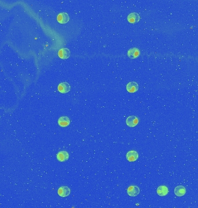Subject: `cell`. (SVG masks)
Returning a JSON list of instances; mask_svg holds the SVG:
<instances>
[{"label": "cell", "instance_id": "6da1fadb", "mask_svg": "<svg viewBox=\"0 0 198 208\" xmlns=\"http://www.w3.org/2000/svg\"><path fill=\"white\" fill-rule=\"evenodd\" d=\"M126 123L129 127H134L138 124L139 119L135 116H130L126 119Z\"/></svg>", "mask_w": 198, "mask_h": 208}, {"label": "cell", "instance_id": "7a4b0ae2", "mask_svg": "<svg viewBox=\"0 0 198 208\" xmlns=\"http://www.w3.org/2000/svg\"><path fill=\"white\" fill-rule=\"evenodd\" d=\"M70 85L67 82H62L60 83L58 86V89L60 93L66 94L68 93L70 90Z\"/></svg>", "mask_w": 198, "mask_h": 208}, {"label": "cell", "instance_id": "3957f363", "mask_svg": "<svg viewBox=\"0 0 198 208\" xmlns=\"http://www.w3.org/2000/svg\"><path fill=\"white\" fill-rule=\"evenodd\" d=\"M126 90L129 93H135L139 90V85L135 82H130L127 84Z\"/></svg>", "mask_w": 198, "mask_h": 208}, {"label": "cell", "instance_id": "277c9868", "mask_svg": "<svg viewBox=\"0 0 198 208\" xmlns=\"http://www.w3.org/2000/svg\"><path fill=\"white\" fill-rule=\"evenodd\" d=\"M70 20L69 15L66 12L60 13L57 16V20L60 24H66Z\"/></svg>", "mask_w": 198, "mask_h": 208}, {"label": "cell", "instance_id": "5b68a950", "mask_svg": "<svg viewBox=\"0 0 198 208\" xmlns=\"http://www.w3.org/2000/svg\"><path fill=\"white\" fill-rule=\"evenodd\" d=\"M126 158L130 162L135 161L139 158V154L136 151H129L126 154Z\"/></svg>", "mask_w": 198, "mask_h": 208}, {"label": "cell", "instance_id": "8992f818", "mask_svg": "<svg viewBox=\"0 0 198 208\" xmlns=\"http://www.w3.org/2000/svg\"><path fill=\"white\" fill-rule=\"evenodd\" d=\"M56 157L60 162H64L68 160L69 154L66 151H60L57 154Z\"/></svg>", "mask_w": 198, "mask_h": 208}, {"label": "cell", "instance_id": "52a82bcc", "mask_svg": "<svg viewBox=\"0 0 198 208\" xmlns=\"http://www.w3.org/2000/svg\"><path fill=\"white\" fill-rule=\"evenodd\" d=\"M127 193L130 197H136L140 193V188L136 186H130L127 190Z\"/></svg>", "mask_w": 198, "mask_h": 208}, {"label": "cell", "instance_id": "ba28073f", "mask_svg": "<svg viewBox=\"0 0 198 208\" xmlns=\"http://www.w3.org/2000/svg\"><path fill=\"white\" fill-rule=\"evenodd\" d=\"M70 189L67 186L60 187L58 191V193L61 197H66L70 194Z\"/></svg>", "mask_w": 198, "mask_h": 208}, {"label": "cell", "instance_id": "9c48e42d", "mask_svg": "<svg viewBox=\"0 0 198 208\" xmlns=\"http://www.w3.org/2000/svg\"><path fill=\"white\" fill-rule=\"evenodd\" d=\"M59 57L63 60H66L70 56V51L67 48H62L58 52Z\"/></svg>", "mask_w": 198, "mask_h": 208}, {"label": "cell", "instance_id": "30bf717a", "mask_svg": "<svg viewBox=\"0 0 198 208\" xmlns=\"http://www.w3.org/2000/svg\"><path fill=\"white\" fill-rule=\"evenodd\" d=\"M140 17L139 14L136 12H132L127 16V19L128 22L130 23H136L139 22Z\"/></svg>", "mask_w": 198, "mask_h": 208}, {"label": "cell", "instance_id": "8fae6325", "mask_svg": "<svg viewBox=\"0 0 198 208\" xmlns=\"http://www.w3.org/2000/svg\"><path fill=\"white\" fill-rule=\"evenodd\" d=\"M140 55V50L138 48H131L127 51V56L131 59H134L139 57Z\"/></svg>", "mask_w": 198, "mask_h": 208}, {"label": "cell", "instance_id": "7c38bea8", "mask_svg": "<svg viewBox=\"0 0 198 208\" xmlns=\"http://www.w3.org/2000/svg\"><path fill=\"white\" fill-rule=\"evenodd\" d=\"M58 124L61 127H65L70 124V120L67 116H61L58 120Z\"/></svg>", "mask_w": 198, "mask_h": 208}, {"label": "cell", "instance_id": "4fadbf2b", "mask_svg": "<svg viewBox=\"0 0 198 208\" xmlns=\"http://www.w3.org/2000/svg\"><path fill=\"white\" fill-rule=\"evenodd\" d=\"M157 194L161 197L166 196L169 193V189L166 186H160L157 188Z\"/></svg>", "mask_w": 198, "mask_h": 208}, {"label": "cell", "instance_id": "5bb4252c", "mask_svg": "<svg viewBox=\"0 0 198 208\" xmlns=\"http://www.w3.org/2000/svg\"><path fill=\"white\" fill-rule=\"evenodd\" d=\"M186 193V189L183 186L176 187L174 189V194L177 197H183Z\"/></svg>", "mask_w": 198, "mask_h": 208}]
</instances>
